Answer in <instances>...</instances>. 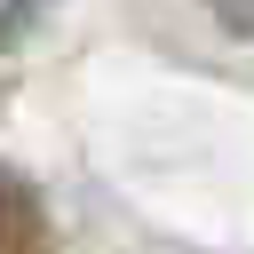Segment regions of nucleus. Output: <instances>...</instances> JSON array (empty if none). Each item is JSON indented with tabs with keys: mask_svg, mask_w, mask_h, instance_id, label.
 Here are the masks:
<instances>
[{
	"mask_svg": "<svg viewBox=\"0 0 254 254\" xmlns=\"http://www.w3.org/2000/svg\"><path fill=\"white\" fill-rule=\"evenodd\" d=\"M206 8H214L230 32H246V40H254V0H206Z\"/></svg>",
	"mask_w": 254,
	"mask_h": 254,
	"instance_id": "nucleus-1",
	"label": "nucleus"
}]
</instances>
